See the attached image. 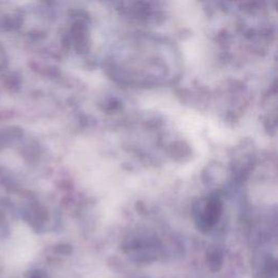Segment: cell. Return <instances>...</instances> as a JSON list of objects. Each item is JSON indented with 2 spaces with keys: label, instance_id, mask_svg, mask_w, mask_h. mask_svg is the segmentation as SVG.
Instances as JSON below:
<instances>
[{
  "label": "cell",
  "instance_id": "obj_2",
  "mask_svg": "<svg viewBox=\"0 0 278 278\" xmlns=\"http://www.w3.org/2000/svg\"><path fill=\"white\" fill-rule=\"evenodd\" d=\"M222 209H223V205H222L220 197L211 196L206 206L205 212H203L202 216H200L201 227L210 228L214 225L222 214Z\"/></svg>",
  "mask_w": 278,
  "mask_h": 278
},
{
  "label": "cell",
  "instance_id": "obj_1",
  "mask_svg": "<svg viewBox=\"0 0 278 278\" xmlns=\"http://www.w3.org/2000/svg\"><path fill=\"white\" fill-rule=\"evenodd\" d=\"M108 71L123 84L155 86L178 77L182 59L169 42L146 35L132 36L112 49Z\"/></svg>",
  "mask_w": 278,
  "mask_h": 278
},
{
  "label": "cell",
  "instance_id": "obj_3",
  "mask_svg": "<svg viewBox=\"0 0 278 278\" xmlns=\"http://www.w3.org/2000/svg\"><path fill=\"white\" fill-rule=\"evenodd\" d=\"M208 266L210 267V270L212 272H216L219 271L222 264H223V255L220 251H212L208 254Z\"/></svg>",
  "mask_w": 278,
  "mask_h": 278
}]
</instances>
